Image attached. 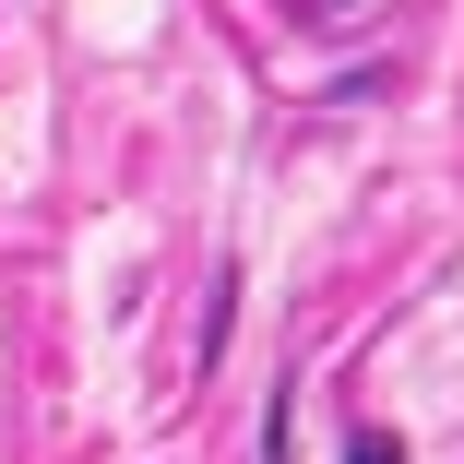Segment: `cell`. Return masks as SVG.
<instances>
[{"label": "cell", "instance_id": "6da1fadb", "mask_svg": "<svg viewBox=\"0 0 464 464\" xmlns=\"http://www.w3.org/2000/svg\"><path fill=\"white\" fill-rule=\"evenodd\" d=\"M345 464H405V440H393V429H357V440H345Z\"/></svg>", "mask_w": 464, "mask_h": 464}]
</instances>
